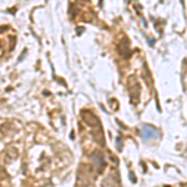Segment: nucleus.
<instances>
[{"mask_svg": "<svg viewBox=\"0 0 187 187\" xmlns=\"http://www.w3.org/2000/svg\"><path fill=\"white\" fill-rule=\"evenodd\" d=\"M141 133H142V137L145 139V140H151V139H155L156 136L158 135V132L156 131V129H154V127H152V126H149V125L142 126Z\"/></svg>", "mask_w": 187, "mask_h": 187, "instance_id": "1", "label": "nucleus"}]
</instances>
